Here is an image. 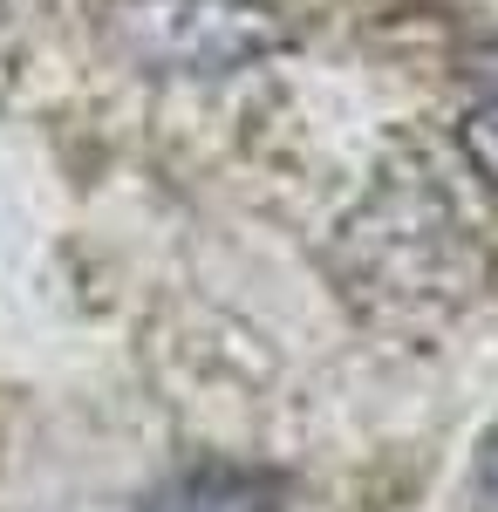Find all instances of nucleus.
Returning <instances> with one entry per match:
<instances>
[{
  "label": "nucleus",
  "instance_id": "obj_4",
  "mask_svg": "<svg viewBox=\"0 0 498 512\" xmlns=\"http://www.w3.org/2000/svg\"><path fill=\"white\" fill-rule=\"evenodd\" d=\"M458 151H464V164H471V171L498 192V96H485V103H471V110H464Z\"/></svg>",
  "mask_w": 498,
  "mask_h": 512
},
{
  "label": "nucleus",
  "instance_id": "obj_2",
  "mask_svg": "<svg viewBox=\"0 0 498 512\" xmlns=\"http://www.w3.org/2000/svg\"><path fill=\"white\" fill-rule=\"evenodd\" d=\"M110 28L137 69L178 82H219L294 48L280 0H116Z\"/></svg>",
  "mask_w": 498,
  "mask_h": 512
},
{
  "label": "nucleus",
  "instance_id": "obj_3",
  "mask_svg": "<svg viewBox=\"0 0 498 512\" xmlns=\"http://www.w3.org/2000/svg\"><path fill=\"white\" fill-rule=\"evenodd\" d=\"M273 485L267 478H246V472H192L185 485V512H226V506H267Z\"/></svg>",
  "mask_w": 498,
  "mask_h": 512
},
{
  "label": "nucleus",
  "instance_id": "obj_1",
  "mask_svg": "<svg viewBox=\"0 0 498 512\" xmlns=\"http://www.w3.org/2000/svg\"><path fill=\"white\" fill-rule=\"evenodd\" d=\"M328 274L376 328H437L485 287L492 253L430 158H389L335 226Z\"/></svg>",
  "mask_w": 498,
  "mask_h": 512
}]
</instances>
